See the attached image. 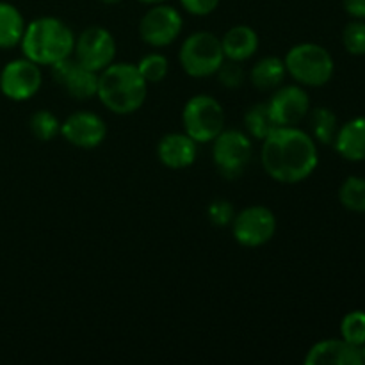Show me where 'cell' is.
Listing matches in <instances>:
<instances>
[{
    "label": "cell",
    "instance_id": "52a82bcc",
    "mask_svg": "<svg viewBox=\"0 0 365 365\" xmlns=\"http://www.w3.org/2000/svg\"><path fill=\"white\" fill-rule=\"evenodd\" d=\"M212 143L214 164L220 173L230 180L241 177L253 155V145L250 135L241 130H234V128L230 130L223 128Z\"/></svg>",
    "mask_w": 365,
    "mask_h": 365
},
{
    "label": "cell",
    "instance_id": "4316f807",
    "mask_svg": "<svg viewBox=\"0 0 365 365\" xmlns=\"http://www.w3.org/2000/svg\"><path fill=\"white\" fill-rule=\"evenodd\" d=\"M342 43L351 56H365V21L355 20L346 25Z\"/></svg>",
    "mask_w": 365,
    "mask_h": 365
},
{
    "label": "cell",
    "instance_id": "e0dca14e",
    "mask_svg": "<svg viewBox=\"0 0 365 365\" xmlns=\"http://www.w3.org/2000/svg\"><path fill=\"white\" fill-rule=\"evenodd\" d=\"M339 155L351 163L365 160V118H353L342 125L334 139Z\"/></svg>",
    "mask_w": 365,
    "mask_h": 365
},
{
    "label": "cell",
    "instance_id": "d4e9b609",
    "mask_svg": "<svg viewBox=\"0 0 365 365\" xmlns=\"http://www.w3.org/2000/svg\"><path fill=\"white\" fill-rule=\"evenodd\" d=\"M31 132L39 141H52L61 134V121L50 110H38L31 118Z\"/></svg>",
    "mask_w": 365,
    "mask_h": 365
},
{
    "label": "cell",
    "instance_id": "8992f818",
    "mask_svg": "<svg viewBox=\"0 0 365 365\" xmlns=\"http://www.w3.org/2000/svg\"><path fill=\"white\" fill-rule=\"evenodd\" d=\"M182 123L185 134L196 143H210L225 128V110L212 96L196 95L185 103Z\"/></svg>",
    "mask_w": 365,
    "mask_h": 365
},
{
    "label": "cell",
    "instance_id": "ba28073f",
    "mask_svg": "<svg viewBox=\"0 0 365 365\" xmlns=\"http://www.w3.org/2000/svg\"><path fill=\"white\" fill-rule=\"evenodd\" d=\"M232 234L239 245L259 248L269 242L277 232V217L264 205H252L235 214L232 220Z\"/></svg>",
    "mask_w": 365,
    "mask_h": 365
},
{
    "label": "cell",
    "instance_id": "44dd1931",
    "mask_svg": "<svg viewBox=\"0 0 365 365\" xmlns=\"http://www.w3.org/2000/svg\"><path fill=\"white\" fill-rule=\"evenodd\" d=\"M307 118H309L314 141H319L323 145H334V139L339 130L337 116L334 110L328 107H317V109L309 110Z\"/></svg>",
    "mask_w": 365,
    "mask_h": 365
},
{
    "label": "cell",
    "instance_id": "ffe728a7",
    "mask_svg": "<svg viewBox=\"0 0 365 365\" xmlns=\"http://www.w3.org/2000/svg\"><path fill=\"white\" fill-rule=\"evenodd\" d=\"M25 20L13 4L0 2V48H13L21 41Z\"/></svg>",
    "mask_w": 365,
    "mask_h": 365
},
{
    "label": "cell",
    "instance_id": "2e32d148",
    "mask_svg": "<svg viewBox=\"0 0 365 365\" xmlns=\"http://www.w3.org/2000/svg\"><path fill=\"white\" fill-rule=\"evenodd\" d=\"M196 145L195 139L189 138L185 132H171L163 135L157 146L159 160L170 170H185L192 166L196 160Z\"/></svg>",
    "mask_w": 365,
    "mask_h": 365
},
{
    "label": "cell",
    "instance_id": "836d02e7",
    "mask_svg": "<svg viewBox=\"0 0 365 365\" xmlns=\"http://www.w3.org/2000/svg\"><path fill=\"white\" fill-rule=\"evenodd\" d=\"M362 362L365 364V344L362 346Z\"/></svg>",
    "mask_w": 365,
    "mask_h": 365
},
{
    "label": "cell",
    "instance_id": "7402d4cb",
    "mask_svg": "<svg viewBox=\"0 0 365 365\" xmlns=\"http://www.w3.org/2000/svg\"><path fill=\"white\" fill-rule=\"evenodd\" d=\"M245 125L246 130L252 138L255 139H266L274 128H278L277 121L273 120V114H271L269 106L267 102L255 103V106L250 107L245 114Z\"/></svg>",
    "mask_w": 365,
    "mask_h": 365
},
{
    "label": "cell",
    "instance_id": "8fae6325",
    "mask_svg": "<svg viewBox=\"0 0 365 365\" xmlns=\"http://www.w3.org/2000/svg\"><path fill=\"white\" fill-rule=\"evenodd\" d=\"M43 84V73L39 64L31 59H14L4 66L0 73V91L6 98L14 102H25L39 91Z\"/></svg>",
    "mask_w": 365,
    "mask_h": 365
},
{
    "label": "cell",
    "instance_id": "7c38bea8",
    "mask_svg": "<svg viewBox=\"0 0 365 365\" xmlns=\"http://www.w3.org/2000/svg\"><path fill=\"white\" fill-rule=\"evenodd\" d=\"M52 77L59 86H63L68 95L77 100H89L98 91V73L82 66L75 57L57 61L52 64Z\"/></svg>",
    "mask_w": 365,
    "mask_h": 365
},
{
    "label": "cell",
    "instance_id": "d6a6232c",
    "mask_svg": "<svg viewBox=\"0 0 365 365\" xmlns=\"http://www.w3.org/2000/svg\"><path fill=\"white\" fill-rule=\"evenodd\" d=\"M100 2H103V4H118V2H121V0H100Z\"/></svg>",
    "mask_w": 365,
    "mask_h": 365
},
{
    "label": "cell",
    "instance_id": "1f68e13d",
    "mask_svg": "<svg viewBox=\"0 0 365 365\" xmlns=\"http://www.w3.org/2000/svg\"><path fill=\"white\" fill-rule=\"evenodd\" d=\"M139 2H143V4H163V2H166V0H139Z\"/></svg>",
    "mask_w": 365,
    "mask_h": 365
},
{
    "label": "cell",
    "instance_id": "484cf974",
    "mask_svg": "<svg viewBox=\"0 0 365 365\" xmlns=\"http://www.w3.org/2000/svg\"><path fill=\"white\" fill-rule=\"evenodd\" d=\"M341 335L346 342L362 348L365 344V312L353 310L341 323Z\"/></svg>",
    "mask_w": 365,
    "mask_h": 365
},
{
    "label": "cell",
    "instance_id": "30bf717a",
    "mask_svg": "<svg viewBox=\"0 0 365 365\" xmlns=\"http://www.w3.org/2000/svg\"><path fill=\"white\" fill-rule=\"evenodd\" d=\"M73 57L82 66L100 73L116 57L114 36L103 27H88L78 38H75Z\"/></svg>",
    "mask_w": 365,
    "mask_h": 365
},
{
    "label": "cell",
    "instance_id": "603a6c76",
    "mask_svg": "<svg viewBox=\"0 0 365 365\" xmlns=\"http://www.w3.org/2000/svg\"><path fill=\"white\" fill-rule=\"evenodd\" d=\"M339 200L351 212H365V178H346L339 189Z\"/></svg>",
    "mask_w": 365,
    "mask_h": 365
},
{
    "label": "cell",
    "instance_id": "3957f363",
    "mask_svg": "<svg viewBox=\"0 0 365 365\" xmlns=\"http://www.w3.org/2000/svg\"><path fill=\"white\" fill-rule=\"evenodd\" d=\"M20 45L24 56L32 63L52 66L73 53L75 34L59 18L43 16L25 25Z\"/></svg>",
    "mask_w": 365,
    "mask_h": 365
},
{
    "label": "cell",
    "instance_id": "7a4b0ae2",
    "mask_svg": "<svg viewBox=\"0 0 365 365\" xmlns=\"http://www.w3.org/2000/svg\"><path fill=\"white\" fill-rule=\"evenodd\" d=\"M148 95V82L138 70V64L110 63L98 73L100 102L114 114H132L139 110Z\"/></svg>",
    "mask_w": 365,
    "mask_h": 365
},
{
    "label": "cell",
    "instance_id": "d6986e66",
    "mask_svg": "<svg viewBox=\"0 0 365 365\" xmlns=\"http://www.w3.org/2000/svg\"><path fill=\"white\" fill-rule=\"evenodd\" d=\"M285 73L287 70H285L284 61L277 56H267L257 61L255 66L250 71V81L260 91H269L284 82Z\"/></svg>",
    "mask_w": 365,
    "mask_h": 365
},
{
    "label": "cell",
    "instance_id": "ac0fdd59",
    "mask_svg": "<svg viewBox=\"0 0 365 365\" xmlns=\"http://www.w3.org/2000/svg\"><path fill=\"white\" fill-rule=\"evenodd\" d=\"M221 48H223L225 59L248 61L259 48V36L248 25H235L228 29L227 34L221 38Z\"/></svg>",
    "mask_w": 365,
    "mask_h": 365
},
{
    "label": "cell",
    "instance_id": "f1b7e54d",
    "mask_svg": "<svg viewBox=\"0 0 365 365\" xmlns=\"http://www.w3.org/2000/svg\"><path fill=\"white\" fill-rule=\"evenodd\" d=\"M234 207L227 200H214L209 205V220L212 221L217 227H225V225H230L234 220Z\"/></svg>",
    "mask_w": 365,
    "mask_h": 365
},
{
    "label": "cell",
    "instance_id": "4dcf8cb0",
    "mask_svg": "<svg viewBox=\"0 0 365 365\" xmlns=\"http://www.w3.org/2000/svg\"><path fill=\"white\" fill-rule=\"evenodd\" d=\"M342 4L353 18H359V20L365 18V0H342Z\"/></svg>",
    "mask_w": 365,
    "mask_h": 365
},
{
    "label": "cell",
    "instance_id": "83f0119b",
    "mask_svg": "<svg viewBox=\"0 0 365 365\" xmlns=\"http://www.w3.org/2000/svg\"><path fill=\"white\" fill-rule=\"evenodd\" d=\"M216 75H217V81H220V84L225 86V88H228V89L241 88L246 81V73H245V70H242L241 63H237V61H230V59H227L221 63V66L217 68Z\"/></svg>",
    "mask_w": 365,
    "mask_h": 365
},
{
    "label": "cell",
    "instance_id": "5bb4252c",
    "mask_svg": "<svg viewBox=\"0 0 365 365\" xmlns=\"http://www.w3.org/2000/svg\"><path fill=\"white\" fill-rule=\"evenodd\" d=\"M267 106L278 127H296L309 114L310 96L302 86H282L274 91Z\"/></svg>",
    "mask_w": 365,
    "mask_h": 365
},
{
    "label": "cell",
    "instance_id": "9c48e42d",
    "mask_svg": "<svg viewBox=\"0 0 365 365\" xmlns=\"http://www.w3.org/2000/svg\"><path fill=\"white\" fill-rule=\"evenodd\" d=\"M184 20L175 7L166 4H153L150 11L139 21V36L143 41L155 48L171 45L180 36Z\"/></svg>",
    "mask_w": 365,
    "mask_h": 365
},
{
    "label": "cell",
    "instance_id": "cb8c5ba5",
    "mask_svg": "<svg viewBox=\"0 0 365 365\" xmlns=\"http://www.w3.org/2000/svg\"><path fill=\"white\" fill-rule=\"evenodd\" d=\"M138 70L148 84H159L170 71V61L163 53H148L138 63Z\"/></svg>",
    "mask_w": 365,
    "mask_h": 365
},
{
    "label": "cell",
    "instance_id": "9a60e30c",
    "mask_svg": "<svg viewBox=\"0 0 365 365\" xmlns=\"http://www.w3.org/2000/svg\"><path fill=\"white\" fill-rule=\"evenodd\" d=\"M307 365H362V348L344 339H328L314 344L307 351Z\"/></svg>",
    "mask_w": 365,
    "mask_h": 365
},
{
    "label": "cell",
    "instance_id": "f546056e",
    "mask_svg": "<svg viewBox=\"0 0 365 365\" xmlns=\"http://www.w3.org/2000/svg\"><path fill=\"white\" fill-rule=\"evenodd\" d=\"M182 7L195 16H207L220 6V0H180Z\"/></svg>",
    "mask_w": 365,
    "mask_h": 365
},
{
    "label": "cell",
    "instance_id": "6da1fadb",
    "mask_svg": "<svg viewBox=\"0 0 365 365\" xmlns=\"http://www.w3.org/2000/svg\"><path fill=\"white\" fill-rule=\"evenodd\" d=\"M262 168L273 180L298 184L316 171L319 155L316 141L298 127H278L262 139Z\"/></svg>",
    "mask_w": 365,
    "mask_h": 365
},
{
    "label": "cell",
    "instance_id": "5b68a950",
    "mask_svg": "<svg viewBox=\"0 0 365 365\" xmlns=\"http://www.w3.org/2000/svg\"><path fill=\"white\" fill-rule=\"evenodd\" d=\"M178 59L189 77L205 78L216 75L217 68L225 61L221 39L212 32H195L182 43Z\"/></svg>",
    "mask_w": 365,
    "mask_h": 365
},
{
    "label": "cell",
    "instance_id": "277c9868",
    "mask_svg": "<svg viewBox=\"0 0 365 365\" xmlns=\"http://www.w3.org/2000/svg\"><path fill=\"white\" fill-rule=\"evenodd\" d=\"M285 70L298 84L321 88L334 77L335 63L324 46L317 43H299L292 46L284 59Z\"/></svg>",
    "mask_w": 365,
    "mask_h": 365
},
{
    "label": "cell",
    "instance_id": "4fadbf2b",
    "mask_svg": "<svg viewBox=\"0 0 365 365\" xmlns=\"http://www.w3.org/2000/svg\"><path fill=\"white\" fill-rule=\"evenodd\" d=\"M61 135L77 148L91 150L103 143L107 135V125L98 114L78 110L70 114L61 123Z\"/></svg>",
    "mask_w": 365,
    "mask_h": 365
}]
</instances>
